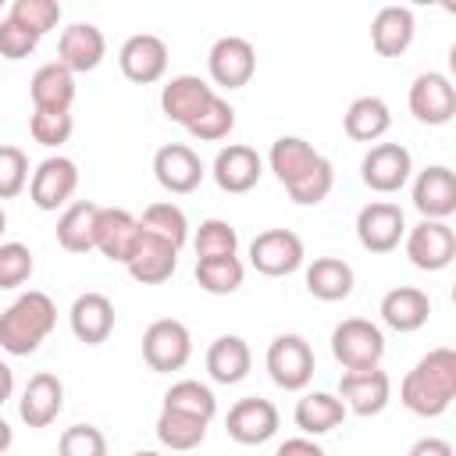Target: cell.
I'll return each mask as SVG.
<instances>
[{
    "instance_id": "cell-1",
    "label": "cell",
    "mask_w": 456,
    "mask_h": 456,
    "mask_svg": "<svg viewBox=\"0 0 456 456\" xmlns=\"http://www.w3.org/2000/svg\"><path fill=\"white\" fill-rule=\"evenodd\" d=\"M399 399L417 417H442L456 399V349H428L403 378Z\"/></svg>"
},
{
    "instance_id": "cell-2",
    "label": "cell",
    "mask_w": 456,
    "mask_h": 456,
    "mask_svg": "<svg viewBox=\"0 0 456 456\" xmlns=\"http://www.w3.org/2000/svg\"><path fill=\"white\" fill-rule=\"evenodd\" d=\"M57 324V306L46 292L28 289L0 314V349L11 356L36 353Z\"/></svg>"
},
{
    "instance_id": "cell-3",
    "label": "cell",
    "mask_w": 456,
    "mask_h": 456,
    "mask_svg": "<svg viewBox=\"0 0 456 456\" xmlns=\"http://www.w3.org/2000/svg\"><path fill=\"white\" fill-rule=\"evenodd\" d=\"M264 363H267L271 381L278 388H285V392H303L310 385V378H314V367H317L310 342L303 335H296V331L274 335L271 346H267Z\"/></svg>"
},
{
    "instance_id": "cell-4",
    "label": "cell",
    "mask_w": 456,
    "mask_h": 456,
    "mask_svg": "<svg viewBox=\"0 0 456 456\" xmlns=\"http://www.w3.org/2000/svg\"><path fill=\"white\" fill-rule=\"evenodd\" d=\"M331 356L346 367V370H367L378 367L385 356V335L374 321L367 317H346L335 331H331Z\"/></svg>"
},
{
    "instance_id": "cell-5",
    "label": "cell",
    "mask_w": 456,
    "mask_h": 456,
    "mask_svg": "<svg viewBox=\"0 0 456 456\" xmlns=\"http://www.w3.org/2000/svg\"><path fill=\"white\" fill-rule=\"evenodd\" d=\"M192 356V335L182 321L175 317H160L142 331V360L150 370L157 374H171L182 370Z\"/></svg>"
},
{
    "instance_id": "cell-6",
    "label": "cell",
    "mask_w": 456,
    "mask_h": 456,
    "mask_svg": "<svg viewBox=\"0 0 456 456\" xmlns=\"http://www.w3.org/2000/svg\"><path fill=\"white\" fill-rule=\"evenodd\" d=\"M410 171H413V157L403 142H374L360 160L363 185L381 192V196L399 192L410 182Z\"/></svg>"
},
{
    "instance_id": "cell-7",
    "label": "cell",
    "mask_w": 456,
    "mask_h": 456,
    "mask_svg": "<svg viewBox=\"0 0 456 456\" xmlns=\"http://www.w3.org/2000/svg\"><path fill=\"white\" fill-rule=\"evenodd\" d=\"M406 235V214L399 203L374 200L356 214V239L367 253H392Z\"/></svg>"
},
{
    "instance_id": "cell-8",
    "label": "cell",
    "mask_w": 456,
    "mask_h": 456,
    "mask_svg": "<svg viewBox=\"0 0 456 456\" xmlns=\"http://www.w3.org/2000/svg\"><path fill=\"white\" fill-rule=\"evenodd\" d=\"M303 239L289 228H267L249 242V264L267 278H285L303 267Z\"/></svg>"
},
{
    "instance_id": "cell-9",
    "label": "cell",
    "mask_w": 456,
    "mask_h": 456,
    "mask_svg": "<svg viewBox=\"0 0 456 456\" xmlns=\"http://www.w3.org/2000/svg\"><path fill=\"white\" fill-rule=\"evenodd\" d=\"M78 189V164L71 157H46L36 164V171L28 175V200L39 210H57L64 207Z\"/></svg>"
},
{
    "instance_id": "cell-10",
    "label": "cell",
    "mask_w": 456,
    "mask_h": 456,
    "mask_svg": "<svg viewBox=\"0 0 456 456\" xmlns=\"http://www.w3.org/2000/svg\"><path fill=\"white\" fill-rule=\"evenodd\" d=\"M207 71L214 78V86L224 89H242L249 86V78L256 75V50L249 39L242 36H221L210 53H207Z\"/></svg>"
},
{
    "instance_id": "cell-11",
    "label": "cell",
    "mask_w": 456,
    "mask_h": 456,
    "mask_svg": "<svg viewBox=\"0 0 456 456\" xmlns=\"http://www.w3.org/2000/svg\"><path fill=\"white\" fill-rule=\"evenodd\" d=\"M207 167L200 160V153L185 142H167L153 153V178L160 182L164 192L171 196H185V192H196L200 182H203Z\"/></svg>"
},
{
    "instance_id": "cell-12",
    "label": "cell",
    "mask_w": 456,
    "mask_h": 456,
    "mask_svg": "<svg viewBox=\"0 0 456 456\" xmlns=\"http://www.w3.org/2000/svg\"><path fill=\"white\" fill-rule=\"evenodd\" d=\"M406 256L420 271H445L456 260V232L449 221H420L406 235Z\"/></svg>"
},
{
    "instance_id": "cell-13",
    "label": "cell",
    "mask_w": 456,
    "mask_h": 456,
    "mask_svg": "<svg viewBox=\"0 0 456 456\" xmlns=\"http://www.w3.org/2000/svg\"><path fill=\"white\" fill-rule=\"evenodd\" d=\"M278 424H281L278 406H274L271 399H260V395L239 399V403L228 410V417H224V431H228V438L239 442V445H264L267 438L278 435Z\"/></svg>"
},
{
    "instance_id": "cell-14",
    "label": "cell",
    "mask_w": 456,
    "mask_h": 456,
    "mask_svg": "<svg viewBox=\"0 0 456 456\" xmlns=\"http://www.w3.org/2000/svg\"><path fill=\"white\" fill-rule=\"evenodd\" d=\"M118 64H121V75L135 86H153L164 78L167 71V43L153 32H135L121 43L118 50Z\"/></svg>"
},
{
    "instance_id": "cell-15",
    "label": "cell",
    "mask_w": 456,
    "mask_h": 456,
    "mask_svg": "<svg viewBox=\"0 0 456 456\" xmlns=\"http://www.w3.org/2000/svg\"><path fill=\"white\" fill-rule=\"evenodd\" d=\"M338 399L349 413L356 417H374L388 406L392 399V378L381 367H367V370H346L338 378Z\"/></svg>"
},
{
    "instance_id": "cell-16",
    "label": "cell",
    "mask_w": 456,
    "mask_h": 456,
    "mask_svg": "<svg viewBox=\"0 0 456 456\" xmlns=\"http://www.w3.org/2000/svg\"><path fill=\"white\" fill-rule=\"evenodd\" d=\"M410 114L424 125H449L456 114V86L442 71H424L410 86Z\"/></svg>"
},
{
    "instance_id": "cell-17",
    "label": "cell",
    "mask_w": 456,
    "mask_h": 456,
    "mask_svg": "<svg viewBox=\"0 0 456 456\" xmlns=\"http://www.w3.org/2000/svg\"><path fill=\"white\" fill-rule=\"evenodd\" d=\"M214 96H217L214 86L203 82L200 75H175V78H167L164 89H160V110H164L167 121L189 128V125L203 114V107H207Z\"/></svg>"
},
{
    "instance_id": "cell-18",
    "label": "cell",
    "mask_w": 456,
    "mask_h": 456,
    "mask_svg": "<svg viewBox=\"0 0 456 456\" xmlns=\"http://www.w3.org/2000/svg\"><path fill=\"white\" fill-rule=\"evenodd\" d=\"M413 207L424 221H449L456 214V175L445 164H431L413 178Z\"/></svg>"
},
{
    "instance_id": "cell-19",
    "label": "cell",
    "mask_w": 456,
    "mask_h": 456,
    "mask_svg": "<svg viewBox=\"0 0 456 456\" xmlns=\"http://www.w3.org/2000/svg\"><path fill=\"white\" fill-rule=\"evenodd\" d=\"M61 410H64V381H61L53 370L32 374L28 385L21 388L18 417H21L28 428H50Z\"/></svg>"
},
{
    "instance_id": "cell-20",
    "label": "cell",
    "mask_w": 456,
    "mask_h": 456,
    "mask_svg": "<svg viewBox=\"0 0 456 456\" xmlns=\"http://www.w3.org/2000/svg\"><path fill=\"white\" fill-rule=\"evenodd\" d=\"M103 57H107V39L93 21H75L57 39V64H64L71 75L100 68Z\"/></svg>"
},
{
    "instance_id": "cell-21",
    "label": "cell",
    "mask_w": 456,
    "mask_h": 456,
    "mask_svg": "<svg viewBox=\"0 0 456 456\" xmlns=\"http://www.w3.org/2000/svg\"><path fill=\"white\" fill-rule=\"evenodd\" d=\"M139 217L128 214L125 207H100V221H96V249L110 260V264H128V256L139 246Z\"/></svg>"
},
{
    "instance_id": "cell-22",
    "label": "cell",
    "mask_w": 456,
    "mask_h": 456,
    "mask_svg": "<svg viewBox=\"0 0 456 456\" xmlns=\"http://www.w3.org/2000/svg\"><path fill=\"white\" fill-rule=\"evenodd\" d=\"M210 175H214V182H217L221 192H235V196H239V192H249V189L260 182L264 160H260V153H256L253 146L232 142V146L217 150Z\"/></svg>"
},
{
    "instance_id": "cell-23",
    "label": "cell",
    "mask_w": 456,
    "mask_h": 456,
    "mask_svg": "<svg viewBox=\"0 0 456 456\" xmlns=\"http://www.w3.org/2000/svg\"><path fill=\"white\" fill-rule=\"evenodd\" d=\"M71 335L86 346H100L114 331V303L103 292H82L68 310Z\"/></svg>"
},
{
    "instance_id": "cell-24",
    "label": "cell",
    "mask_w": 456,
    "mask_h": 456,
    "mask_svg": "<svg viewBox=\"0 0 456 456\" xmlns=\"http://www.w3.org/2000/svg\"><path fill=\"white\" fill-rule=\"evenodd\" d=\"M139 228H142V224H139ZM125 267H128V274H132L139 285H160V281H167V278L175 274V267H178V249H175L171 242H164V239L142 232V235H139V246H135V253L128 256Z\"/></svg>"
},
{
    "instance_id": "cell-25",
    "label": "cell",
    "mask_w": 456,
    "mask_h": 456,
    "mask_svg": "<svg viewBox=\"0 0 456 456\" xmlns=\"http://www.w3.org/2000/svg\"><path fill=\"white\" fill-rule=\"evenodd\" d=\"M428 317H431V299L417 285H399V289H388L381 296V321L399 335L424 328Z\"/></svg>"
},
{
    "instance_id": "cell-26",
    "label": "cell",
    "mask_w": 456,
    "mask_h": 456,
    "mask_svg": "<svg viewBox=\"0 0 456 456\" xmlns=\"http://www.w3.org/2000/svg\"><path fill=\"white\" fill-rule=\"evenodd\" d=\"M413 32H417L413 11L399 7V4H388L370 21V46L378 50V57H403L413 43Z\"/></svg>"
},
{
    "instance_id": "cell-27",
    "label": "cell",
    "mask_w": 456,
    "mask_h": 456,
    "mask_svg": "<svg viewBox=\"0 0 456 456\" xmlns=\"http://www.w3.org/2000/svg\"><path fill=\"white\" fill-rule=\"evenodd\" d=\"M253 367L249 342L242 335H217L207 349V374L217 385H239Z\"/></svg>"
},
{
    "instance_id": "cell-28",
    "label": "cell",
    "mask_w": 456,
    "mask_h": 456,
    "mask_svg": "<svg viewBox=\"0 0 456 456\" xmlns=\"http://www.w3.org/2000/svg\"><path fill=\"white\" fill-rule=\"evenodd\" d=\"M28 93H32V107L36 110H71V103H75V75L64 64L46 61L43 68H36V75L28 82Z\"/></svg>"
},
{
    "instance_id": "cell-29",
    "label": "cell",
    "mask_w": 456,
    "mask_h": 456,
    "mask_svg": "<svg viewBox=\"0 0 456 456\" xmlns=\"http://www.w3.org/2000/svg\"><path fill=\"white\" fill-rule=\"evenodd\" d=\"M96 221H100V203L93 200H75L64 207L57 217V242L68 253H89L96 249Z\"/></svg>"
},
{
    "instance_id": "cell-30",
    "label": "cell",
    "mask_w": 456,
    "mask_h": 456,
    "mask_svg": "<svg viewBox=\"0 0 456 456\" xmlns=\"http://www.w3.org/2000/svg\"><path fill=\"white\" fill-rule=\"evenodd\" d=\"M342 128H346V135L353 142H378L392 128V110H388V103L381 96H356L346 107Z\"/></svg>"
},
{
    "instance_id": "cell-31",
    "label": "cell",
    "mask_w": 456,
    "mask_h": 456,
    "mask_svg": "<svg viewBox=\"0 0 456 456\" xmlns=\"http://www.w3.org/2000/svg\"><path fill=\"white\" fill-rule=\"evenodd\" d=\"M353 285H356V274L342 256H317L306 267V292L314 299H321V303L346 299L353 292Z\"/></svg>"
},
{
    "instance_id": "cell-32",
    "label": "cell",
    "mask_w": 456,
    "mask_h": 456,
    "mask_svg": "<svg viewBox=\"0 0 456 456\" xmlns=\"http://www.w3.org/2000/svg\"><path fill=\"white\" fill-rule=\"evenodd\" d=\"M346 406H342V399L335 395V392H306L299 403H296V428L303 431V435H328V431H335V428H342V420H346Z\"/></svg>"
},
{
    "instance_id": "cell-33",
    "label": "cell",
    "mask_w": 456,
    "mask_h": 456,
    "mask_svg": "<svg viewBox=\"0 0 456 456\" xmlns=\"http://www.w3.org/2000/svg\"><path fill=\"white\" fill-rule=\"evenodd\" d=\"M317 160H321V153L303 135H281L271 142V153H267V164L281 185H292L296 178H303Z\"/></svg>"
},
{
    "instance_id": "cell-34",
    "label": "cell",
    "mask_w": 456,
    "mask_h": 456,
    "mask_svg": "<svg viewBox=\"0 0 456 456\" xmlns=\"http://www.w3.org/2000/svg\"><path fill=\"white\" fill-rule=\"evenodd\" d=\"M139 224H142V232H150V235L171 242L175 249H182L185 239H189V217H185V210H182L178 203H171V200L150 203V207L142 210Z\"/></svg>"
},
{
    "instance_id": "cell-35",
    "label": "cell",
    "mask_w": 456,
    "mask_h": 456,
    "mask_svg": "<svg viewBox=\"0 0 456 456\" xmlns=\"http://www.w3.org/2000/svg\"><path fill=\"white\" fill-rule=\"evenodd\" d=\"M164 410H175V413H185V417H196V420L210 424L214 413H217V399L207 385H200L192 378H182L164 392Z\"/></svg>"
},
{
    "instance_id": "cell-36",
    "label": "cell",
    "mask_w": 456,
    "mask_h": 456,
    "mask_svg": "<svg viewBox=\"0 0 456 456\" xmlns=\"http://www.w3.org/2000/svg\"><path fill=\"white\" fill-rule=\"evenodd\" d=\"M153 431H157V442L164 449L189 452L207 438V420H196V417H185V413H175V410H160Z\"/></svg>"
},
{
    "instance_id": "cell-37",
    "label": "cell",
    "mask_w": 456,
    "mask_h": 456,
    "mask_svg": "<svg viewBox=\"0 0 456 456\" xmlns=\"http://www.w3.org/2000/svg\"><path fill=\"white\" fill-rule=\"evenodd\" d=\"M242 278H246V267H242L239 256H203V260H196V281L210 296L235 292L242 285Z\"/></svg>"
},
{
    "instance_id": "cell-38",
    "label": "cell",
    "mask_w": 456,
    "mask_h": 456,
    "mask_svg": "<svg viewBox=\"0 0 456 456\" xmlns=\"http://www.w3.org/2000/svg\"><path fill=\"white\" fill-rule=\"evenodd\" d=\"M331 185H335V167H331L328 157H321L303 178H296L292 185H285V192H289V200L299 203V207H317L321 200H328Z\"/></svg>"
},
{
    "instance_id": "cell-39",
    "label": "cell",
    "mask_w": 456,
    "mask_h": 456,
    "mask_svg": "<svg viewBox=\"0 0 456 456\" xmlns=\"http://www.w3.org/2000/svg\"><path fill=\"white\" fill-rule=\"evenodd\" d=\"M192 246H196V260H203V256H235V249H239V232L232 228V221L207 217V221H200Z\"/></svg>"
},
{
    "instance_id": "cell-40",
    "label": "cell",
    "mask_w": 456,
    "mask_h": 456,
    "mask_svg": "<svg viewBox=\"0 0 456 456\" xmlns=\"http://www.w3.org/2000/svg\"><path fill=\"white\" fill-rule=\"evenodd\" d=\"M235 128V107L224 100V96H214L207 107H203V114L185 128L192 139H200V142H217V139H224L228 132Z\"/></svg>"
},
{
    "instance_id": "cell-41",
    "label": "cell",
    "mask_w": 456,
    "mask_h": 456,
    "mask_svg": "<svg viewBox=\"0 0 456 456\" xmlns=\"http://www.w3.org/2000/svg\"><path fill=\"white\" fill-rule=\"evenodd\" d=\"M61 14H64V11H61L57 0H14L11 11H7L11 21H18V25L28 28V32H36L39 39H43L50 28H57Z\"/></svg>"
},
{
    "instance_id": "cell-42",
    "label": "cell",
    "mask_w": 456,
    "mask_h": 456,
    "mask_svg": "<svg viewBox=\"0 0 456 456\" xmlns=\"http://www.w3.org/2000/svg\"><path fill=\"white\" fill-rule=\"evenodd\" d=\"M28 132H32V139L39 146H50L53 150V146H64L71 139L75 118H71V110H32Z\"/></svg>"
},
{
    "instance_id": "cell-43",
    "label": "cell",
    "mask_w": 456,
    "mask_h": 456,
    "mask_svg": "<svg viewBox=\"0 0 456 456\" xmlns=\"http://www.w3.org/2000/svg\"><path fill=\"white\" fill-rule=\"evenodd\" d=\"M32 271L36 260L25 242H0V289H21Z\"/></svg>"
},
{
    "instance_id": "cell-44",
    "label": "cell",
    "mask_w": 456,
    "mask_h": 456,
    "mask_svg": "<svg viewBox=\"0 0 456 456\" xmlns=\"http://www.w3.org/2000/svg\"><path fill=\"white\" fill-rule=\"evenodd\" d=\"M57 456H107V438L96 424H71L57 438Z\"/></svg>"
},
{
    "instance_id": "cell-45",
    "label": "cell",
    "mask_w": 456,
    "mask_h": 456,
    "mask_svg": "<svg viewBox=\"0 0 456 456\" xmlns=\"http://www.w3.org/2000/svg\"><path fill=\"white\" fill-rule=\"evenodd\" d=\"M28 185V157L21 146H0V200H14Z\"/></svg>"
},
{
    "instance_id": "cell-46",
    "label": "cell",
    "mask_w": 456,
    "mask_h": 456,
    "mask_svg": "<svg viewBox=\"0 0 456 456\" xmlns=\"http://www.w3.org/2000/svg\"><path fill=\"white\" fill-rule=\"evenodd\" d=\"M36 46H39V36H36V32L21 28V25L11 21V18L0 21V57H4V61H21V57L36 53Z\"/></svg>"
},
{
    "instance_id": "cell-47",
    "label": "cell",
    "mask_w": 456,
    "mask_h": 456,
    "mask_svg": "<svg viewBox=\"0 0 456 456\" xmlns=\"http://www.w3.org/2000/svg\"><path fill=\"white\" fill-rule=\"evenodd\" d=\"M274 456H324V449H321L314 438L303 435V438H285Z\"/></svg>"
},
{
    "instance_id": "cell-48",
    "label": "cell",
    "mask_w": 456,
    "mask_h": 456,
    "mask_svg": "<svg viewBox=\"0 0 456 456\" xmlns=\"http://www.w3.org/2000/svg\"><path fill=\"white\" fill-rule=\"evenodd\" d=\"M406 456H452V445H449L445 438L428 435V438H417V442L410 445V452H406Z\"/></svg>"
},
{
    "instance_id": "cell-49",
    "label": "cell",
    "mask_w": 456,
    "mask_h": 456,
    "mask_svg": "<svg viewBox=\"0 0 456 456\" xmlns=\"http://www.w3.org/2000/svg\"><path fill=\"white\" fill-rule=\"evenodd\" d=\"M11 392H14V370L0 360V406L11 399Z\"/></svg>"
},
{
    "instance_id": "cell-50",
    "label": "cell",
    "mask_w": 456,
    "mask_h": 456,
    "mask_svg": "<svg viewBox=\"0 0 456 456\" xmlns=\"http://www.w3.org/2000/svg\"><path fill=\"white\" fill-rule=\"evenodd\" d=\"M11 442H14V431H11V424L0 417V456L11 449Z\"/></svg>"
},
{
    "instance_id": "cell-51",
    "label": "cell",
    "mask_w": 456,
    "mask_h": 456,
    "mask_svg": "<svg viewBox=\"0 0 456 456\" xmlns=\"http://www.w3.org/2000/svg\"><path fill=\"white\" fill-rule=\"evenodd\" d=\"M7 232V214H4V207H0V235Z\"/></svg>"
},
{
    "instance_id": "cell-52",
    "label": "cell",
    "mask_w": 456,
    "mask_h": 456,
    "mask_svg": "<svg viewBox=\"0 0 456 456\" xmlns=\"http://www.w3.org/2000/svg\"><path fill=\"white\" fill-rule=\"evenodd\" d=\"M132 456H160V452H153V449H139V452H132Z\"/></svg>"
}]
</instances>
